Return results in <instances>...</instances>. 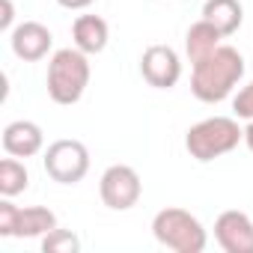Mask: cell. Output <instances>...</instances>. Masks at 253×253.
I'll list each match as a JSON object with an SVG mask.
<instances>
[{"label": "cell", "mask_w": 253, "mask_h": 253, "mask_svg": "<svg viewBox=\"0 0 253 253\" xmlns=\"http://www.w3.org/2000/svg\"><path fill=\"white\" fill-rule=\"evenodd\" d=\"M241 78H244V57L232 45H217L209 57L194 63L191 92L200 101L214 104V101H223L238 86Z\"/></svg>", "instance_id": "obj_1"}, {"label": "cell", "mask_w": 253, "mask_h": 253, "mask_svg": "<svg viewBox=\"0 0 253 253\" xmlns=\"http://www.w3.org/2000/svg\"><path fill=\"white\" fill-rule=\"evenodd\" d=\"M89 54L81 48H60L48 60V95L57 104H78L89 86Z\"/></svg>", "instance_id": "obj_2"}, {"label": "cell", "mask_w": 253, "mask_h": 253, "mask_svg": "<svg viewBox=\"0 0 253 253\" xmlns=\"http://www.w3.org/2000/svg\"><path fill=\"white\" fill-rule=\"evenodd\" d=\"M244 140V128H238V122L229 116H211L197 125H191L185 134V149L197 161H214L226 152H232Z\"/></svg>", "instance_id": "obj_3"}, {"label": "cell", "mask_w": 253, "mask_h": 253, "mask_svg": "<svg viewBox=\"0 0 253 253\" xmlns=\"http://www.w3.org/2000/svg\"><path fill=\"white\" fill-rule=\"evenodd\" d=\"M152 235L176 253H203L209 244L206 226L185 209H161L152 217Z\"/></svg>", "instance_id": "obj_4"}, {"label": "cell", "mask_w": 253, "mask_h": 253, "mask_svg": "<svg viewBox=\"0 0 253 253\" xmlns=\"http://www.w3.org/2000/svg\"><path fill=\"white\" fill-rule=\"evenodd\" d=\"M45 173L60 185H78L89 173V152L81 140H54L45 149Z\"/></svg>", "instance_id": "obj_5"}, {"label": "cell", "mask_w": 253, "mask_h": 253, "mask_svg": "<svg viewBox=\"0 0 253 253\" xmlns=\"http://www.w3.org/2000/svg\"><path fill=\"white\" fill-rule=\"evenodd\" d=\"M51 229H57V214L51 209L45 206L18 209L9 203V197H3V203H0V235L36 238V235H48Z\"/></svg>", "instance_id": "obj_6"}, {"label": "cell", "mask_w": 253, "mask_h": 253, "mask_svg": "<svg viewBox=\"0 0 253 253\" xmlns=\"http://www.w3.org/2000/svg\"><path fill=\"white\" fill-rule=\"evenodd\" d=\"M98 194H101V203L113 211H128L137 206L140 194H143V182L137 176L134 167L128 164H113L101 173V182H98Z\"/></svg>", "instance_id": "obj_7"}, {"label": "cell", "mask_w": 253, "mask_h": 253, "mask_svg": "<svg viewBox=\"0 0 253 253\" xmlns=\"http://www.w3.org/2000/svg\"><path fill=\"white\" fill-rule=\"evenodd\" d=\"M140 75L155 89H173L182 78V60L170 45H149L140 57Z\"/></svg>", "instance_id": "obj_8"}, {"label": "cell", "mask_w": 253, "mask_h": 253, "mask_svg": "<svg viewBox=\"0 0 253 253\" xmlns=\"http://www.w3.org/2000/svg\"><path fill=\"white\" fill-rule=\"evenodd\" d=\"M214 238L226 253H253V220L244 211L229 209V211L217 214Z\"/></svg>", "instance_id": "obj_9"}, {"label": "cell", "mask_w": 253, "mask_h": 253, "mask_svg": "<svg viewBox=\"0 0 253 253\" xmlns=\"http://www.w3.org/2000/svg\"><path fill=\"white\" fill-rule=\"evenodd\" d=\"M9 42H12V54H15L18 60L36 63V60H42V57L51 51L54 36H51V30H48L45 24H39V21H24V24H18V27L9 33Z\"/></svg>", "instance_id": "obj_10"}, {"label": "cell", "mask_w": 253, "mask_h": 253, "mask_svg": "<svg viewBox=\"0 0 253 253\" xmlns=\"http://www.w3.org/2000/svg\"><path fill=\"white\" fill-rule=\"evenodd\" d=\"M45 146V134L36 122L30 119H15L3 128V149L6 155H15V158H33L39 155Z\"/></svg>", "instance_id": "obj_11"}, {"label": "cell", "mask_w": 253, "mask_h": 253, "mask_svg": "<svg viewBox=\"0 0 253 253\" xmlns=\"http://www.w3.org/2000/svg\"><path fill=\"white\" fill-rule=\"evenodd\" d=\"M72 39H75V48H81L84 54H101L110 39L107 21L98 15H78L72 24Z\"/></svg>", "instance_id": "obj_12"}, {"label": "cell", "mask_w": 253, "mask_h": 253, "mask_svg": "<svg viewBox=\"0 0 253 253\" xmlns=\"http://www.w3.org/2000/svg\"><path fill=\"white\" fill-rule=\"evenodd\" d=\"M203 18L209 24H214L223 36H232L244 21V9H241L238 0H206Z\"/></svg>", "instance_id": "obj_13"}, {"label": "cell", "mask_w": 253, "mask_h": 253, "mask_svg": "<svg viewBox=\"0 0 253 253\" xmlns=\"http://www.w3.org/2000/svg\"><path fill=\"white\" fill-rule=\"evenodd\" d=\"M220 39H223V33L214 24H209L206 18H200L197 24H191L188 36H185V51H188L191 63H200L203 57H209L220 45Z\"/></svg>", "instance_id": "obj_14"}, {"label": "cell", "mask_w": 253, "mask_h": 253, "mask_svg": "<svg viewBox=\"0 0 253 253\" xmlns=\"http://www.w3.org/2000/svg\"><path fill=\"white\" fill-rule=\"evenodd\" d=\"M27 182H30L27 167H24L15 155L0 161V194H3V197L12 200L15 194H21V191L27 188Z\"/></svg>", "instance_id": "obj_15"}, {"label": "cell", "mask_w": 253, "mask_h": 253, "mask_svg": "<svg viewBox=\"0 0 253 253\" xmlns=\"http://www.w3.org/2000/svg\"><path fill=\"white\" fill-rule=\"evenodd\" d=\"M42 250L45 253H78L81 238L72 229H51L48 235H42Z\"/></svg>", "instance_id": "obj_16"}, {"label": "cell", "mask_w": 253, "mask_h": 253, "mask_svg": "<svg viewBox=\"0 0 253 253\" xmlns=\"http://www.w3.org/2000/svg\"><path fill=\"white\" fill-rule=\"evenodd\" d=\"M232 110L238 119H253V81L244 89H238V95L232 98Z\"/></svg>", "instance_id": "obj_17"}, {"label": "cell", "mask_w": 253, "mask_h": 253, "mask_svg": "<svg viewBox=\"0 0 253 253\" xmlns=\"http://www.w3.org/2000/svg\"><path fill=\"white\" fill-rule=\"evenodd\" d=\"M0 6H3V15H0V30H15L12 27V18H15L12 0H0Z\"/></svg>", "instance_id": "obj_18"}, {"label": "cell", "mask_w": 253, "mask_h": 253, "mask_svg": "<svg viewBox=\"0 0 253 253\" xmlns=\"http://www.w3.org/2000/svg\"><path fill=\"white\" fill-rule=\"evenodd\" d=\"M57 3L63 9H86L89 3H95V0H57Z\"/></svg>", "instance_id": "obj_19"}, {"label": "cell", "mask_w": 253, "mask_h": 253, "mask_svg": "<svg viewBox=\"0 0 253 253\" xmlns=\"http://www.w3.org/2000/svg\"><path fill=\"white\" fill-rule=\"evenodd\" d=\"M244 143H247V149L253 152V119H250V125L244 128Z\"/></svg>", "instance_id": "obj_20"}]
</instances>
